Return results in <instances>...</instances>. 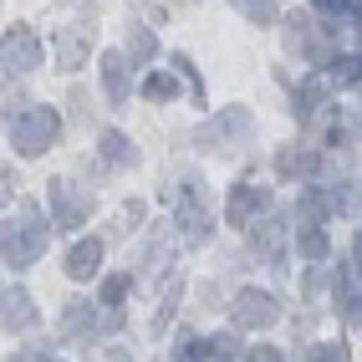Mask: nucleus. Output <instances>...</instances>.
<instances>
[{"label":"nucleus","instance_id":"nucleus-1","mask_svg":"<svg viewBox=\"0 0 362 362\" xmlns=\"http://www.w3.org/2000/svg\"><path fill=\"white\" fill-rule=\"evenodd\" d=\"M250 133H255V117L250 107H225V112H214L209 123H199V148L209 153H220V158H235L240 148H250Z\"/></svg>","mask_w":362,"mask_h":362},{"label":"nucleus","instance_id":"nucleus-2","mask_svg":"<svg viewBox=\"0 0 362 362\" xmlns=\"http://www.w3.org/2000/svg\"><path fill=\"white\" fill-rule=\"evenodd\" d=\"M6 128H11L16 153L36 158V153H46V148H52V143L62 138V117H57V107H21Z\"/></svg>","mask_w":362,"mask_h":362},{"label":"nucleus","instance_id":"nucleus-3","mask_svg":"<svg viewBox=\"0 0 362 362\" xmlns=\"http://www.w3.org/2000/svg\"><path fill=\"white\" fill-rule=\"evenodd\" d=\"M46 240H52V230L36 220V209H21V220L6 230V271H26L46 250Z\"/></svg>","mask_w":362,"mask_h":362},{"label":"nucleus","instance_id":"nucleus-4","mask_svg":"<svg viewBox=\"0 0 362 362\" xmlns=\"http://www.w3.org/2000/svg\"><path fill=\"white\" fill-rule=\"evenodd\" d=\"M168 199H174V225L184 230V245H199L209 235V204H204L199 179H184L179 189H168Z\"/></svg>","mask_w":362,"mask_h":362},{"label":"nucleus","instance_id":"nucleus-5","mask_svg":"<svg viewBox=\"0 0 362 362\" xmlns=\"http://www.w3.org/2000/svg\"><path fill=\"white\" fill-rule=\"evenodd\" d=\"M6 66L11 71H36L41 66V36L31 26H6Z\"/></svg>","mask_w":362,"mask_h":362},{"label":"nucleus","instance_id":"nucleus-6","mask_svg":"<svg viewBox=\"0 0 362 362\" xmlns=\"http://www.w3.org/2000/svg\"><path fill=\"white\" fill-rule=\"evenodd\" d=\"M281 317V306L271 291H240L235 296V327H271Z\"/></svg>","mask_w":362,"mask_h":362},{"label":"nucleus","instance_id":"nucleus-7","mask_svg":"<svg viewBox=\"0 0 362 362\" xmlns=\"http://www.w3.org/2000/svg\"><path fill=\"white\" fill-rule=\"evenodd\" d=\"M46 204H52V225H57V230H82V220H87V204L77 199V189H71V184H52Z\"/></svg>","mask_w":362,"mask_h":362},{"label":"nucleus","instance_id":"nucleus-8","mask_svg":"<svg viewBox=\"0 0 362 362\" xmlns=\"http://www.w3.org/2000/svg\"><path fill=\"white\" fill-rule=\"evenodd\" d=\"M260 209H271V194H265V189H255V184H240L235 194H230V204H225V220L245 230L250 214H260Z\"/></svg>","mask_w":362,"mask_h":362},{"label":"nucleus","instance_id":"nucleus-9","mask_svg":"<svg viewBox=\"0 0 362 362\" xmlns=\"http://www.w3.org/2000/svg\"><path fill=\"white\" fill-rule=\"evenodd\" d=\"M286 52H291V57H311V62H327V41H311V21L291 16V21H286Z\"/></svg>","mask_w":362,"mask_h":362},{"label":"nucleus","instance_id":"nucleus-10","mask_svg":"<svg viewBox=\"0 0 362 362\" xmlns=\"http://www.w3.org/2000/svg\"><path fill=\"white\" fill-rule=\"evenodd\" d=\"M103 265V240H77V245L66 250V276L71 281H92Z\"/></svg>","mask_w":362,"mask_h":362},{"label":"nucleus","instance_id":"nucleus-11","mask_svg":"<svg viewBox=\"0 0 362 362\" xmlns=\"http://www.w3.org/2000/svg\"><path fill=\"white\" fill-rule=\"evenodd\" d=\"M337 82H332V71H311V77L296 87V117H311L322 103H327V92H332Z\"/></svg>","mask_w":362,"mask_h":362},{"label":"nucleus","instance_id":"nucleus-12","mask_svg":"<svg viewBox=\"0 0 362 362\" xmlns=\"http://www.w3.org/2000/svg\"><path fill=\"white\" fill-rule=\"evenodd\" d=\"M337 311H342V317H362V281H357V265H337Z\"/></svg>","mask_w":362,"mask_h":362},{"label":"nucleus","instance_id":"nucleus-13","mask_svg":"<svg viewBox=\"0 0 362 362\" xmlns=\"http://www.w3.org/2000/svg\"><path fill=\"white\" fill-rule=\"evenodd\" d=\"M36 322V306L26 296V286H6V327L11 332H26Z\"/></svg>","mask_w":362,"mask_h":362},{"label":"nucleus","instance_id":"nucleus-14","mask_svg":"<svg viewBox=\"0 0 362 362\" xmlns=\"http://www.w3.org/2000/svg\"><path fill=\"white\" fill-rule=\"evenodd\" d=\"M98 66H103V92H107V103H123V98H128V62L117 57V52H107Z\"/></svg>","mask_w":362,"mask_h":362},{"label":"nucleus","instance_id":"nucleus-15","mask_svg":"<svg viewBox=\"0 0 362 362\" xmlns=\"http://www.w3.org/2000/svg\"><path fill=\"white\" fill-rule=\"evenodd\" d=\"M98 153H103V163H112V168H123V163H133L138 158V148L117 133V128H107L103 138H98Z\"/></svg>","mask_w":362,"mask_h":362},{"label":"nucleus","instance_id":"nucleus-16","mask_svg":"<svg viewBox=\"0 0 362 362\" xmlns=\"http://www.w3.org/2000/svg\"><path fill=\"white\" fill-rule=\"evenodd\" d=\"M281 235H286V230H281L276 220L255 225V230H250V250H255L260 260H276V255H281Z\"/></svg>","mask_w":362,"mask_h":362},{"label":"nucleus","instance_id":"nucleus-17","mask_svg":"<svg viewBox=\"0 0 362 362\" xmlns=\"http://www.w3.org/2000/svg\"><path fill=\"white\" fill-rule=\"evenodd\" d=\"M332 82L347 87V92H362V57H332Z\"/></svg>","mask_w":362,"mask_h":362},{"label":"nucleus","instance_id":"nucleus-18","mask_svg":"<svg viewBox=\"0 0 362 362\" xmlns=\"http://www.w3.org/2000/svg\"><path fill=\"white\" fill-rule=\"evenodd\" d=\"M184 357H240V342L230 332H220V337H204V342H194Z\"/></svg>","mask_w":362,"mask_h":362},{"label":"nucleus","instance_id":"nucleus-19","mask_svg":"<svg viewBox=\"0 0 362 362\" xmlns=\"http://www.w3.org/2000/svg\"><path fill=\"white\" fill-rule=\"evenodd\" d=\"M296 250H301L306 260H322V255L332 250V235L317 230V225H306V230H296Z\"/></svg>","mask_w":362,"mask_h":362},{"label":"nucleus","instance_id":"nucleus-20","mask_svg":"<svg viewBox=\"0 0 362 362\" xmlns=\"http://www.w3.org/2000/svg\"><path fill=\"white\" fill-rule=\"evenodd\" d=\"M317 168V153H301V148H286L281 158H276V174L281 179H296V174H311Z\"/></svg>","mask_w":362,"mask_h":362},{"label":"nucleus","instance_id":"nucleus-21","mask_svg":"<svg viewBox=\"0 0 362 362\" xmlns=\"http://www.w3.org/2000/svg\"><path fill=\"white\" fill-rule=\"evenodd\" d=\"M153 52H158L153 31H148V26H128V57L143 66V62H153Z\"/></svg>","mask_w":362,"mask_h":362},{"label":"nucleus","instance_id":"nucleus-22","mask_svg":"<svg viewBox=\"0 0 362 362\" xmlns=\"http://www.w3.org/2000/svg\"><path fill=\"white\" fill-rule=\"evenodd\" d=\"M230 6L245 21H255V26H271V21H276V0H230Z\"/></svg>","mask_w":362,"mask_h":362},{"label":"nucleus","instance_id":"nucleus-23","mask_svg":"<svg viewBox=\"0 0 362 362\" xmlns=\"http://www.w3.org/2000/svg\"><path fill=\"white\" fill-rule=\"evenodd\" d=\"M57 62H62L66 71H77V66H82V26H77V31H66V36L57 41Z\"/></svg>","mask_w":362,"mask_h":362},{"label":"nucleus","instance_id":"nucleus-24","mask_svg":"<svg viewBox=\"0 0 362 362\" xmlns=\"http://www.w3.org/2000/svg\"><path fill=\"white\" fill-rule=\"evenodd\" d=\"M174 77H168V71H153V77L148 82H143V98H148V103H168V98H174Z\"/></svg>","mask_w":362,"mask_h":362},{"label":"nucleus","instance_id":"nucleus-25","mask_svg":"<svg viewBox=\"0 0 362 362\" xmlns=\"http://www.w3.org/2000/svg\"><path fill=\"white\" fill-rule=\"evenodd\" d=\"M128 286H133V271H123V276H107L103 281V306H117L128 296Z\"/></svg>","mask_w":362,"mask_h":362},{"label":"nucleus","instance_id":"nucleus-26","mask_svg":"<svg viewBox=\"0 0 362 362\" xmlns=\"http://www.w3.org/2000/svg\"><path fill=\"white\" fill-rule=\"evenodd\" d=\"M87 317H92V306H87V301H71V306L62 311V332H82Z\"/></svg>","mask_w":362,"mask_h":362},{"label":"nucleus","instance_id":"nucleus-27","mask_svg":"<svg viewBox=\"0 0 362 362\" xmlns=\"http://www.w3.org/2000/svg\"><path fill=\"white\" fill-rule=\"evenodd\" d=\"M174 306H179V281L163 291V301H158V317H153V332H163V327H168V311H174Z\"/></svg>","mask_w":362,"mask_h":362},{"label":"nucleus","instance_id":"nucleus-28","mask_svg":"<svg viewBox=\"0 0 362 362\" xmlns=\"http://www.w3.org/2000/svg\"><path fill=\"white\" fill-rule=\"evenodd\" d=\"M311 6H317V11H327V16H342V11L352 6V0H311Z\"/></svg>","mask_w":362,"mask_h":362},{"label":"nucleus","instance_id":"nucleus-29","mask_svg":"<svg viewBox=\"0 0 362 362\" xmlns=\"http://www.w3.org/2000/svg\"><path fill=\"white\" fill-rule=\"evenodd\" d=\"M311 357H327V362H332V357H347V347H342V342H322Z\"/></svg>","mask_w":362,"mask_h":362},{"label":"nucleus","instance_id":"nucleus-30","mask_svg":"<svg viewBox=\"0 0 362 362\" xmlns=\"http://www.w3.org/2000/svg\"><path fill=\"white\" fill-rule=\"evenodd\" d=\"M117 327H123V317H117V311H112V306H107V317H103V322H98V332H117Z\"/></svg>","mask_w":362,"mask_h":362},{"label":"nucleus","instance_id":"nucleus-31","mask_svg":"<svg viewBox=\"0 0 362 362\" xmlns=\"http://www.w3.org/2000/svg\"><path fill=\"white\" fill-rule=\"evenodd\" d=\"M357 36H362V21H357Z\"/></svg>","mask_w":362,"mask_h":362}]
</instances>
